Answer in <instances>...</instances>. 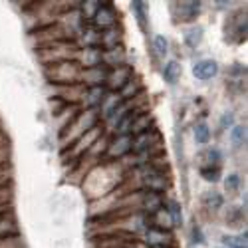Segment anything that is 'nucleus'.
<instances>
[{
    "label": "nucleus",
    "mask_w": 248,
    "mask_h": 248,
    "mask_svg": "<svg viewBox=\"0 0 248 248\" xmlns=\"http://www.w3.org/2000/svg\"><path fill=\"white\" fill-rule=\"evenodd\" d=\"M115 22H117V14H115L113 6H109V2H101L99 10L93 16V26L101 28V30H108V28H113Z\"/></svg>",
    "instance_id": "1"
},
{
    "label": "nucleus",
    "mask_w": 248,
    "mask_h": 248,
    "mask_svg": "<svg viewBox=\"0 0 248 248\" xmlns=\"http://www.w3.org/2000/svg\"><path fill=\"white\" fill-rule=\"evenodd\" d=\"M143 179H145V187L151 193H161V191H165L169 187L167 177H165L161 171H157L155 167H145V175H143Z\"/></svg>",
    "instance_id": "2"
},
{
    "label": "nucleus",
    "mask_w": 248,
    "mask_h": 248,
    "mask_svg": "<svg viewBox=\"0 0 248 248\" xmlns=\"http://www.w3.org/2000/svg\"><path fill=\"white\" fill-rule=\"evenodd\" d=\"M129 79H131V68L119 66V68H113L111 72H108V79L106 81H108L109 90H121Z\"/></svg>",
    "instance_id": "3"
},
{
    "label": "nucleus",
    "mask_w": 248,
    "mask_h": 248,
    "mask_svg": "<svg viewBox=\"0 0 248 248\" xmlns=\"http://www.w3.org/2000/svg\"><path fill=\"white\" fill-rule=\"evenodd\" d=\"M217 74H218V64L215 60H201V62H197L195 68H193V76L197 79H202V81L213 79Z\"/></svg>",
    "instance_id": "4"
},
{
    "label": "nucleus",
    "mask_w": 248,
    "mask_h": 248,
    "mask_svg": "<svg viewBox=\"0 0 248 248\" xmlns=\"http://www.w3.org/2000/svg\"><path fill=\"white\" fill-rule=\"evenodd\" d=\"M131 143L133 137L131 135H117V139H113L108 147V155L109 157H123L131 151Z\"/></svg>",
    "instance_id": "5"
},
{
    "label": "nucleus",
    "mask_w": 248,
    "mask_h": 248,
    "mask_svg": "<svg viewBox=\"0 0 248 248\" xmlns=\"http://www.w3.org/2000/svg\"><path fill=\"white\" fill-rule=\"evenodd\" d=\"M81 78H84V81L93 88V86H101L103 81L108 79V70L103 68V66H95V68H88L84 74H81Z\"/></svg>",
    "instance_id": "6"
},
{
    "label": "nucleus",
    "mask_w": 248,
    "mask_h": 248,
    "mask_svg": "<svg viewBox=\"0 0 248 248\" xmlns=\"http://www.w3.org/2000/svg\"><path fill=\"white\" fill-rule=\"evenodd\" d=\"M145 240H147V244H151L155 248H165V246L171 244L169 232L167 231H161V229H149L145 232Z\"/></svg>",
    "instance_id": "7"
},
{
    "label": "nucleus",
    "mask_w": 248,
    "mask_h": 248,
    "mask_svg": "<svg viewBox=\"0 0 248 248\" xmlns=\"http://www.w3.org/2000/svg\"><path fill=\"white\" fill-rule=\"evenodd\" d=\"M177 10H179L181 22H193V20L199 16L201 2H177Z\"/></svg>",
    "instance_id": "8"
},
{
    "label": "nucleus",
    "mask_w": 248,
    "mask_h": 248,
    "mask_svg": "<svg viewBox=\"0 0 248 248\" xmlns=\"http://www.w3.org/2000/svg\"><path fill=\"white\" fill-rule=\"evenodd\" d=\"M108 95V90L103 86H93V88H88V92L84 93V101L88 108H95V106H101L103 97Z\"/></svg>",
    "instance_id": "9"
},
{
    "label": "nucleus",
    "mask_w": 248,
    "mask_h": 248,
    "mask_svg": "<svg viewBox=\"0 0 248 248\" xmlns=\"http://www.w3.org/2000/svg\"><path fill=\"white\" fill-rule=\"evenodd\" d=\"M121 101H123L121 95L115 93V92H111V93H108L106 97H103V101H101V113H103V117L109 119L113 115V111L121 106Z\"/></svg>",
    "instance_id": "10"
},
{
    "label": "nucleus",
    "mask_w": 248,
    "mask_h": 248,
    "mask_svg": "<svg viewBox=\"0 0 248 248\" xmlns=\"http://www.w3.org/2000/svg\"><path fill=\"white\" fill-rule=\"evenodd\" d=\"M141 204H143V211H145L147 215H155L157 211H161L163 201H161L159 193H151V191H147L145 195H143Z\"/></svg>",
    "instance_id": "11"
},
{
    "label": "nucleus",
    "mask_w": 248,
    "mask_h": 248,
    "mask_svg": "<svg viewBox=\"0 0 248 248\" xmlns=\"http://www.w3.org/2000/svg\"><path fill=\"white\" fill-rule=\"evenodd\" d=\"M155 137H157V135H155L153 131H145V133L135 135V137H133V143H131V149L137 151V153L149 151V147H151V143H153Z\"/></svg>",
    "instance_id": "12"
},
{
    "label": "nucleus",
    "mask_w": 248,
    "mask_h": 248,
    "mask_svg": "<svg viewBox=\"0 0 248 248\" xmlns=\"http://www.w3.org/2000/svg\"><path fill=\"white\" fill-rule=\"evenodd\" d=\"M101 48H86L84 52H81V62H84L86 70L88 68H95V66H101Z\"/></svg>",
    "instance_id": "13"
},
{
    "label": "nucleus",
    "mask_w": 248,
    "mask_h": 248,
    "mask_svg": "<svg viewBox=\"0 0 248 248\" xmlns=\"http://www.w3.org/2000/svg\"><path fill=\"white\" fill-rule=\"evenodd\" d=\"M199 161H201V163H204L202 167H218L220 161H222V155H220V151H218V149L209 147V149H204V151L199 155ZM202 167H201V169H202Z\"/></svg>",
    "instance_id": "14"
},
{
    "label": "nucleus",
    "mask_w": 248,
    "mask_h": 248,
    "mask_svg": "<svg viewBox=\"0 0 248 248\" xmlns=\"http://www.w3.org/2000/svg\"><path fill=\"white\" fill-rule=\"evenodd\" d=\"M103 44V48L106 50H115L117 46H119V30L113 26V28H108L106 32L101 34V42H99V46Z\"/></svg>",
    "instance_id": "15"
},
{
    "label": "nucleus",
    "mask_w": 248,
    "mask_h": 248,
    "mask_svg": "<svg viewBox=\"0 0 248 248\" xmlns=\"http://www.w3.org/2000/svg\"><path fill=\"white\" fill-rule=\"evenodd\" d=\"M137 111H127L125 115L121 117V121L115 125V129H117V135H129L131 133V127H133V121L137 119Z\"/></svg>",
    "instance_id": "16"
},
{
    "label": "nucleus",
    "mask_w": 248,
    "mask_h": 248,
    "mask_svg": "<svg viewBox=\"0 0 248 248\" xmlns=\"http://www.w3.org/2000/svg\"><path fill=\"white\" fill-rule=\"evenodd\" d=\"M163 78L165 81H169V84H177V79L181 78V64L175 60H171L167 66L163 68Z\"/></svg>",
    "instance_id": "17"
},
{
    "label": "nucleus",
    "mask_w": 248,
    "mask_h": 248,
    "mask_svg": "<svg viewBox=\"0 0 248 248\" xmlns=\"http://www.w3.org/2000/svg\"><path fill=\"white\" fill-rule=\"evenodd\" d=\"M81 40H84L86 48H99L101 34H97L93 28H84L81 30Z\"/></svg>",
    "instance_id": "18"
},
{
    "label": "nucleus",
    "mask_w": 248,
    "mask_h": 248,
    "mask_svg": "<svg viewBox=\"0 0 248 248\" xmlns=\"http://www.w3.org/2000/svg\"><path fill=\"white\" fill-rule=\"evenodd\" d=\"M101 62H106V64L111 66V68H119L121 62H123V54H121L119 48H115V50H106V52H103V56H101Z\"/></svg>",
    "instance_id": "19"
},
{
    "label": "nucleus",
    "mask_w": 248,
    "mask_h": 248,
    "mask_svg": "<svg viewBox=\"0 0 248 248\" xmlns=\"http://www.w3.org/2000/svg\"><path fill=\"white\" fill-rule=\"evenodd\" d=\"M165 211L169 213L173 226H181V224H183V213H181V204H179L177 201H169V206H167V209H165Z\"/></svg>",
    "instance_id": "20"
},
{
    "label": "nucleus",
    "mask_w": 248,
    "mask_h": 248,
    "mask_svg": "<svg viewBox=\"0 0 248 248\" xmlns=\"http://www.w3.org/2000/svg\"><path fill=\"white\" fill-rule=\"evenodd\" d=\"M149 123H151V115H137V119L133 121L131 133L139 135V133H145V131H149Z\"/></svg>",
    "instance_id": "21"
},
{
    "label": "nucleus",
    "mask_w": 248,
    "mask_h": 248,
    "mask_svg": "<svg viewBox=\"0 0 248 248\" xmlns=\"http://www.w3.org/2000/svg\"><path fill=\"white\" fill-rule=\"evenodd\" d=\"M195 139H197V143H201V145L209 143V139H211V129H209V125H206L204 121H201L199 125L195 127Z\"/></svg>",
    "instance_id": "22"
},
{
    "label": "nucleus",
    "mask_w": 248,
    "mask_h": 248,
    "mask_svg": "<svg viewBox=\"0 0 248 248\" xmlns=\"http://www.w3.org/2000/svg\"><path fill=\"white\" fill-rule=\"evenodd\" d=\"M10 232H16V222L12 217L0 215V236H6Z\"/></svg>",
    "instance_id": "23"
},
{
    "label": "nucleus",
    "mask_w": 248,
    "mask_h": 248,
    "mask_svg": "<svg viewBox=\"0 0 248 248\" xmlns=\"http://www.w3.org/2000/svg\"><path fill=\"white\" fill-rule=\"evenodd\" d=\"M155 218H157V222H155V229L167 231V229H171V226H173V222H171V217H169V213H167V211H163V209L155 213Z\"/></svg>",
    "instance_id": "24"
},
{
    "label": "nucleus",
    "mask_w": 248,
    "mask_h": 248,
    "mask_svg": "<svg viewBox=\"0 0 248 248\" xmlns=\"http://www.w3.org/2000/svg\"><path fill=\"white\" fill-rule=\"evenodd\" d=\"M244 141H246V129L240 127V125H236V127L231 131V143L238 149V147L244 145Z\"/></svg>",
    "instance_id": "25"
},
{
    "label": "nucleus",
    "mask_w": 248,
    "mask_h": 248,
    "mask_svg": "<svg viewBox=\"0 0 248 248\" xmlns=\"http://www.w3.org/2000/svg\"><path fill=\"white\" fill-rule=\"evenodd\" d=\"M153 46H155V52H157V56H167V52H169V42H167V38L165 36H161V34H157L155 38H153Z\"/></svg>",
    "instance_id": "26"
},
{
    "label": "nucleus",
    "mask_w": 248,
    "mask_h": 248,
    "mask_svg": "<svg viewBox=\"0 0 248 248\" xmlns=\"http://www.w3.org/2000/svg\"><path fill=\"white\" fill-rule=\"evenodd\" d=\"M101 2H95V0H88V2H81V14H84V18H90L93 20L95 12L99 10Z\"/></svg>",
    "instance_id": "27"
},
{
    "label": "nucleus",
    "mask_w": 248,
    "mask_h": 248,
    "mask_svg": "<svg viewBox=\"0 0 248 248\" xmlns=\"http://www.w3.org/2000/svg\"><path fill=\"white\" fill-rule=\"evenodd\" d=\"M187 44L191 46V48H197L199 44H201V40H202V28L201 26H197V28H193V30H189L187 32Z\"/></svg>",
    "instance_id": "28"
},
{
    "label": "nucleus",
    "mask_w": 248,
    "mask_h": 248,
    "mask_svg": "<svg viewBox=\"0 0 248 248\" xmlns=\"http://www.w3.org/2000/svg\"><path fill=\"white\" fill-rule=\"evenodd\" d=\"M139 90H141V86L137 84V81H133V79H129L125 86L121 88V92H119V95H121V99L123 97H133V95H137L139 93Z\"/></svg>",
    "instance_id": "29"
},
{
    "label": "nucleus",
    "mask_w": 248,
    "mask_h": 248,
    "mask_svg": "<svg viewBox=\"0 0 248 248\" xmlns=\"http://www.w3.org/2000/svg\"><path fill=\"white\" fill-rule=\"evenodd\" d=\"M201 177L204 181H209V183H217L220 179V167H202Z\"/></svg>",
    "instance_id": "30"
},
{
    "label": "nucleus",
    "mask_w": 248,
    "mask_h": 248,
    "mask_svg": "<svg viewBox=\"0 0 248 248\" xmlns=\"http://www.w3.org/2000/svg\"><path fill=\"white\" fill-rule=\"evenodd\" d=\"M204 204L209 206V209H218V206L222 204V197L218 193H204Z\"/></svg>",
    "instance_id": "31"
},
{
    "label": "nucleus",
    "mask_w": 248,
    "mask_h": 248,
    "mask_svg": "<svg viewBox=\"0 0 248 248\" xmlns=\"http://www.w3.org/2000/svg\"><path fill=\"white\" fill-rule=\"evenodd\" d=\"M238 185H240L238 175H231L229 179H226V191H236V189H238Z\"/></svg>",
    "instance_id": "32"
},
{
    "label": "nucleus",
    "mask_w": 248,
    "mask_h": 248,
    "mask_svg": "<svg viewBox=\"0 0 248 248\" xmlns=\"http://www.w3.org/2000/svg\"><path fill=\"white\" fill-rule=\"evenodd\" d=\"M133 12L137 14L139 24L143 26V22H145V14H143V2H133Z\"/></svg>",
    "instance_id": "33"
},
{
    "label": "nucleus",
    "mask_w": 248,
    "mask_h": 248,
    "mask_svg": "<svg viewBox=\"0 0 248 248\" xmlns=\"http://www.w3.org/2000/svg\"><path fill=\"white\" fill-rule=\"evenodd\" d=\"M234 123V117H232V113H224V117H222V121H220V125L226 129V127H231Z\"/></svg>",
    "instance_id": "34"
},
{
    "label": "nucleus",
    "mask_w": 248,
    "mask_h": 248,
    "mask_svg": "<svg viewBox=\"0 0 248 248\" xmlns=\"http://www.w3.org/2000/svg\"><path fill=\"white\" fill-rule=\"evenodd\" d=\"M193 234H195V240H197L199 244H202V234H201V231H199V229H195V231H193Z\"/></svg>",
    "instance_id": "35"
}]
</instances>
